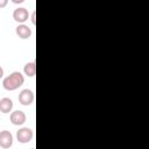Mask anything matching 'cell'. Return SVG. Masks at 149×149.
<instances>
[{
    "instance_id": "6da1fadb",
    "label": "cell",
    "mask_w": 149,
    "mask_h": 149,
    "mask_svg": "<svg viewBox=\"0 0 149 149\" xmlns=\"http://www.w3.org/2000/svg\"><path fill=\"white\" fill-rule=\"evenodd\" d=\"M24 83V76L20 71H13L10 74L3 78L2 86L7 91H15L21 87Z\"/></svg>"
},
{
    "instance_id": "7a4b0ae2",
    "label": "cell",
    "mask_w": 149,
    "mask_h": 149,
    "mask_svg": "<svg viewBox=\"0 0 149 149\" xmlns=\"http://www.w3.org/2000/svg\"><path fill=\"white\" fill-rule=\"evenodd\" d=\"M34 139V132L29 127H21L16 132V140L20 143H29Z\"/></svg>"
},
{
    "instance_id": "3957f363",
    "label": "cell",
    "mask_w": 149,
    "mask_h": 149,
    "mask_svg": "<svg viewBox=\"0 0 149 149\" xmlns=\"http://www.w3.org/2000/svg\"><path fill=\"white\" fill-rule=\"evenodd\" d=\"M29 16H30V14H29L28 9L24 8V7H17L13 10V19L19 24H22L26 21H28Z\"/></svg>"
},
{
    "instance_id": "277c9868",
    "label": "cell",
    "mask_w": 149,
    "mask_h": 149,
    "mask_svg": "<svg viewBox=\"0 0 149 149\" xmlns=\"http://www.w3.org/2000/svg\"><path fill=\"white\" fill-rule=\"evenodd\" d=\"M35 100L34 92L29 88H24L19 93V102L22 106H30Z\"/></svg>"
},
{
    "instance_id": "5b68a950",
    "label": "cell",
    "mask_w": 149,
    "mask_h": 149,
    "mask_svg": "<svg viewBox=\"0 0 149 149\" xmlns=\"http://www.w3.org/2000/svg\"><path fill=\"white\" fill-rule=\"evenodd\" d=\"M9 120L14 126H22L27 121V115L23 111H20V109L12 111L9 115Z\"/></svg>"
},
{
    "instance_id": "8992f818",
    "label": "cell",
    "mask_w": 149,
    "mask_h": 149,
    "mask_svg": "<svg viewBox=\"0 0 149 149\" xmlns=\"http://www.w3.org/2000/svg\"><path fill=\"white\" fill-rule=\"evenodd\" d=\"M14 137L9 130H1L0 132V147L2 149H8L13 146Z\"/></svg>"
},
{
    "instance_id": "52a82bcc",
    "label": "cell",
    "mask_w": 149,
    "mask_h": 149,
    "mask_svg": "<svg viewBox=\"0 0 149 149\" xmlns=\"http://www.w3.org/2000/svg\"><path fill=\"white\" fill-rule=\"evenodd\" d=\"M15 34L17 35V37H20L21 40H28L30 38L33 31H31V28L28 27L26 23H22V24H17L16 28H15Z\"/></svg>"
},
{
    "instance_id": "ba28073f",
    "label": "cell",
    "mask_w": 149,
    "mask_h": 149,
    "mask_svg": "<svg viewBox=\"0 0 149 149\" xmlns=\"http://www.w3.org/2000/svg\"><path fill=\"white\" fill-rule=\"evenodd\" d=\"M13 106H14V104L10 98L3 97L0 99V112L1 113H5V114L10 113L13 111Z\"/></svg>"
},
{
    "instance_id": "9c48e42d",
    "label": "cell",
    "mask_w": 149,
    "mask_h": 149,
    "mask_svg": "<svg viewBox=\"0 0 149 149\" xmlns=\"http://www.w3.org/2000/svg\"><path fill=\"white\" fill-rule=\"evenodd\" d=\"M36 73V63L35 62H28L24 64L23 66V74H26L27 77L31 78L34 77Z\"/></svg>"
},
{
    "instance_id": "30bf717a",
    "label": "cell",
    "mask_w": 149,
    "mask_h": 149,
    "mask_svg": "<svg viewBox=\"0 0 149 149\" xmlns=\"http://www.w3.org/2000/svg\"><path fill=\"white\" fill-rule=\"evenodd\" d=\"M29 17H30L31 23H33V24H36V12H35V10L31 13V15H30Z\"/></svg>"
},
{
    "instance_id": "8fae6325",
    "label": "cell",
    "mask_w": 149,
    "mask_h": 149,
    "mask_svg": "<svg viewBox=\"0 0 149 149\" xmlns=\"http://www.w3.org/2000/svg\"><path fill=\"white\" fill-rule=\"evenodd\" d=\"M8 3V0H0V8H3L6 7Z\"/></svg>"
},
{
    "instance_id": "7c38bea8",
    "label": "cell",
    "mask_w": 149,
    "mask_h": 149,
    "mask_svg": "<svg viewBox=\"0 0 149 149\" xmlns=\"http://www.w3.org/2000/svg\"><path fill=\"white\" fill-rule=\"evenodd\" d=\"M2 77H3V69L0 66V79H1Z\"/></svg>"
},
{
    "instance_id": "4fadbf2b",
    "label": "cell",
    "mask_w": 149,
    "mask_h": 149,
    "mask_svg": "<svg viewBox=\"0 0 149 149\" xmlns=\"http://www.w3.org/2000/svg\"><path fill=\"white\" fill-rule=\"evenodd\" d=\"M13 2H14V3H22L23 0H13Z\"/></svg>"
},
{
    "instance_id": "5bb4252c",
    "label": "cell",
    "mask_w": 149,
    "mask_h": 149,
    "mask_svg": "<svg viewBox=\"0 0 149 149\" xmlns=\"http://www.w3.org/2000/svg\"><path fill=\"white\" fill-rule=\"evenodd\" d=\"M30 149H35V148H30Z\"/></svg>"
}]
</instances>
